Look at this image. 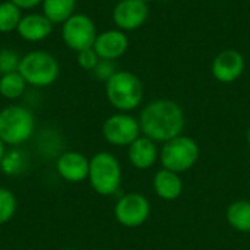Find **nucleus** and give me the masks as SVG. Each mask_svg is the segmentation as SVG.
Instances as JSON below:
<instances>
[{
	"label": "nucleus",
	"instance_id": "11",
	"mask_svg": "<svg viewBox=\"0 0 250 250\" xmlns=\"http://www.w3.org/2000/svg\"><path fill=\"white\" fill-rule=\"evenodd\" d=\"M245 70V59L237 50H224L212 62V75L218 82L231 83Z\"/></svg>",
	"mask_w": 250,
	"mask_h": 250
},
{
	"label": "nucleus",
	"instance_id": "10",
	"mask_svg": "<svg viewBox=\"0 0 250 250\" xmlns=\"http://www.w3.org/2000/svg\"><path fill=\"white\" fill-rule=\"evenodd\" d=\"M148 6L141 0H120L113 10V21L120 31H133L145 23Z\"/></svg>",
	"mask_w": 250,
	"mask_h": 250
},
{
	"label": "nucleus",
	"instance_id": "5",
	"mask_svg": "<svg viewBox=\"0 0 250 250\" xmlns=\"http://www.w3.org/2000/svg\"><path fill=\"white\" fill-rule=\"evenodd\" d=\"M35 129L34 114L23 105H9L0 111V139L10 146L26 142Z\"/></svg>",
	"mask_w": 250,
	"mask_h": 250
},
{
	"label": "nucleus",
	"instance_id": "3",
	"mask_svg": "<svg viewBox=\"0 0 250 250\" xmlns=\"http://www.w3.org/2000/svg\"><path fill=\"white\" fill-rule=\"evenodd\" d=\"M18 72L25 79L26 85L45 88L57 81L60 66L53 54L42 50H34L22 56Z\"/></svg>",
	"mask_w": 250,
	"mask_h": 250
},
{
	"label": "nucleus",
	"instance_id": "12",
	"mask_svg": "<svg viewBox=\"0 0 250 250\" xmlns=\"http://www.w3.org/2000/svg\"><path fill=\"white\" fill-rule=\"evenodd\" d=\"M56 170L63 180L69 183H81L88 180L89 160L81 152L69 151L57 158Z\"/></svg>",
	"mask_w": 250,
	"mask_h": 250
},
{
	"label": "nucleus",
	"instance_id": "19",
	"mask_svg": "<svg viewBox=\"0 0 250 250\" xmlns=\"http://www.w3.org/2000/svg\"><path fill=\"white\" fill-rule=\"evenodd\" d=\"M26 88L25 79L19 72H12L0 76V95L6 100H18Z\"/></svg>",
	"mask_w": 250,
	"mask_h": 250
},
{
	"label": "nucleus",
	"instance_id": "14",
	"mask_svg": "<svg viewBox=\"0 0 250 250\" xmlns=\"http://www.w3.org/2000/svg\"><path fill=\"white\" fill-rule=\"evenodd\" d=\"M53 31V23L42 13H28L23 15L16 32L18 35L29 42H38L45 40Z\"/></svg>",
	"mask_w": 250,
	"mask_h": 250
},
{
	"label": "nucleus",
	"instance_id": "18",
	"mask_svg": "<svg viewBox=\"0 0 250 250\" xmlns=\"http://www.w3.org/2000/svg\"><path fill=\"white\" fill-rule=\"evenodd\" d=\"M227 221L234 230L250 233V201L242 199L230 204L227 208Z\"/></svg>",
	"mask_w": 250,
	"mask_h": 250
},
{
	"label": "nucleus",
	"instance_id": "29",
	"mask_svg": "<svg viewBox=\"0 0 250 250\" xmlns=\"http://www.w3.org/2000/svg\"><path fill=\"white\" fill-rule=\"evenodd\" d=\"M60 250H75V249H60Z\"/></svg>",
	"mask_w": 250,
	"mask_h": 250
},
{
	"label": "nucleus",
	"instance_id": "24",
	"mask_svg": "<svg viewBox=\"0 0 250 250\" xmlns=\"http://www.w3.org/2000/svg\"><path fill=\"white\" fill-rule=\"evenodd\" d=\"M92 72H94L97 79L107 82L117 70H116V64H114L113 60H103V59H100L98 64L95 66V69Z\"/></svg>",
	"mask_w": 250,
	"mask_h": 250
},
{
	"label": "nucleus",
	"instance_id": "8",
	"mask_svg": "<svg viewBox=\"0 0 250 250\" xmlns=\"http://www.w3.org/2000/svg\"><path fill=\"white\" fill-rule=\"evenodd\" d=\"M141 135L139 120L127 113H117L110 116L103 125L104 139L116 146H129Z\"/></svg>",
	"mask_w": 250,
	"mask_h": 250
},
{
	"label": "nucleus",
	"instance_id": "25",
	"mask_svg": "<svg viewBox=\"0 0 250 250\" xmlns=\"http://www.w3.org/2000/svg\"><path fill=\"white\" fill-rule=\"evenodd\" d=\"M12 3H15L21 10H28V9H34L35 6L41 4L42 0H10Z\"/></svg>",
	"mask_w": 250,
	"mask_h": 250
},
{
	"label": "nucleus",
	"instance_id": "16",
	"mask_svg": "<svg viewBox=\"0 0 250 250\" xmlns=\"http://www.w3.org/2000/svg\"><path fill=\"white\" fill-rule=\"evenodd\" d=\"M155 193L164 201H176L183 192V182L179 173L161 168L155 173L152 182Z\"/></svg>",
	"mask_w": 250,
	"mask_h": 250
},
{
	"label": "nucleus",
	"instance_id": "1",
	"mask_svg": "<svg viewBox=\"0 0 250 250\" xmlns=\"http://www.w3.org/2000/svg\"><path fill=\"white\" fill-rule=\"evenodd\" d=\"M139 126L144 136L154 142H167L179 135L185 127L182 107L173 100H155L141 113Z\"/></svg>",
	"mask_w": 250,
	"mask_h": 250
},
{
	"label": "nucleus",
	"instance_id": "15",
	"mask_svg": "<svg viewBox=\"0 0 250 250\" xmlns=\"http://www.w3.org/2000/svg\"><path fill=\"white\" fill-rule=\"evenodd\" d=\"M127 157L130 164L138 170H146L151 168L158 157L157 145L152 139L146 136H139L135 142L129 145Z\"/></svg>",
	"mask_w": 250,
	"mask_h": 250
},
{
	"label": "nucleus",
	"instance_id": "20",
	"mask_svg": "<svg viewBox=\"0 0 250 250\" xmlns=\"http://www.w3.org/2000/svg\"><path fill=\"white\" fill-rule=\"evenodd\" d=\"M22 16V10L15 3L10 0L0 1V32L7 34L16 31Z\"/></svg>",
	"mask_w": 250,
	"mask_h": 250
},
{
	"label": "nucleus",
	"instance_id": "9",
	"mask_svg": "<svg viewBox=\"0 0 250 250\" xmlns=\"http://www.w3.org/2000/svg\"><path fill=\"white\" fill-rule=\"evenodd\" d=\"M149 201L141 193L123 195L114 207V217L117 223L127 229L141 227L149 218Z\"/></svg>",
	"mask_w": 250,
	"mask_h": 250
},
{
	"label": "nucleus",
	"instance_id": "7",
	"mask_svg": "<svg viewBox=\"0 0 250 250\" xmlns=\"http://www.w3.org/2000/svg\"><path fill=\"white\" fill-rule=\"evenodd\" d=\"M97 35L95 23L88 15L73 13L62 23V40L67 48L76 53L94 47Z\"/></svg>",
	"mask_w": 250,
	"mask_h": 250
},
{
	"label": "nucleus",
	"instance_id": "27",
	"mask_svg": "<svg viewBox=\"0 0 250 250\" xmlns=\"http://www.w3.org/2000/svg\"><path fill=\"white\" fill-rule=\"evenodd\" d=\"M248 144H249V148H250V127H249V130H248Z\"/></svg>",
	"mask_w": 250,
	"mask_h": 250
},
{
	"label": "nucleus",
	"instance_id": "26",
	"mask_svg": "<svg viewBox=\"0 0 250 250\" xmlns=\"http://www.w3.org/2000/svg\"><path fill=\"white\" fill-rule=\"evenodd\" d=\"M4 155H6V144L0 139V164L4 158Z\"/></svg>",
	"mask_w": 250,
	"mask_h": 250
},
{
	"label": "nucleus",
	"instance_id": "22",
	"mask_svg": "<svg viewBox=\"0 0 250 250\" xmlns=\"http://www.w3.org/2000/svg\"><path fill=\"white\" fill-rule=\"evenodd\" d=\"M21 59L22 57L15 50H10V48L0 50V75L18 72Z\"/></svg>",
	"mask_w": 250,
	"mask_h": 250
},
{
	"label": "nucleus",
	"instance_id": "23",
	"mask_svg": "<svg viewBox=\"0 0 250 250\" xmlns=\"http://www.w3.org/2000/svg\"><path fill=\"white\" fill-rule=\"evenodd\" d=\"M98 62H100V57L92 47L78 53V64L85 70H94Z\"/></svg>",
	"mask_w": 250,
	"mask_h": 250
},
{
	"label": "nucleus",
	"instance_id": "21",
	"mask_svg": "<svg viewBox=\"0 0 250 250\" xmlns=\"http://www.w3.org/2000/svg\"><path fill=\"white\" fill-rule=\"evenodd\" d=\"M16 205L18 204L15 195L6 188H0V226L13 218L16 212Z\"/></svg>",
	"mask_w": 250,
	"mask_h": 250
},
{
	"label": "nucleus",
	"instance_id": "13",
	"mask_svg": "<svg viewBox=\"0 0 250 250\" xmlns=\"http://www.w3.org/2000/svg\"><path fill=\"white\" fill-rule=\"evenodd\" d=\"M129 47V40L126 34L120 29H108L97 35L94 42V50L103 60H116L122 57Z\"/></svg>",
	"mask_w": 250,
	"mask_h": 250
},
{
	"label": "nucleus",
	"instance_id": "2",
	"mask_svg": "<svg viewBox=\"0 0 250 250\" xmlns=\"http://www.w3.org/2000/svg\"><path fill=\"white\" fill-rule=\"evenodd\" d=\"M105 94L114 108L120 110V113H127L142 103L144 86L136 75L122 70L116 72L105 82Z\"/></svg>",
	"mask_w": 250,
	"mask_h": 250
},
{
	"label": "nucleus",
	"instance_id": "6",
	"mask_svg": "<svg viewBox=\"0 0 250 250\" xmlns=\"http://www.w3.org/2000/svg\"><path fill=\"white\" fill-rule=\"evenodd\" d=\"M199 158V145L190 136L179 135L167 141L161 149L160 160L163 168L174 173H185L190 170Z\"/></svg>",
	"mask_w": 250,
	"mask_h": 250
},
{
	"label": "nucleus",
	"instance_id": "17",
	"mask_svg": "<svg viewBox=\"0 0 250 250\" xmlns=\"http://www.w3.org/2000/svg\"><path fill=\"white\" fill-rule=\"evenodd\" d=\"M42 15L53 23L66 22L76 7V0H42Z\"/></svg>",
	"mask_w": 250,
	"mask_h": 250
},
{
	"label": "nucleus",
	"instance_id": "28",
	"mask_svg": "<svg viewBox=\"0 0 250 250\" xmlns=\"http://www.w3.org/2000/svg\"><path fill=\"white\" fill-rule=\"evenodd\" d=\"M141 1H144V3H148V1H152V0H141Z\"/></svg>",
	"mask_w": 250,
	"mask_h": 250
},
{
	"label": "nucleus",
	"instance_id": "4",
	"mask_svg": "<svg viewBox=\"0 0 250 250\" xmlns=\"http://www.w3.org/2000/svg\"><path fill=\"white\" fill-rule=\"evenodd\" d=\"M88 180L91 188L101 196L114 195L122 185V166L119 160L107 151L97 152L89 160Z\"/></svg>",
	"mask_w": 250,
	"mask_h": 250
}]
</instances>
